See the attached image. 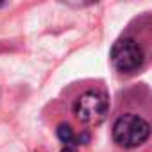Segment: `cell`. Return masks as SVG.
I'll return each instance as SVG.
<instances>
[{
    "mask_svg": "<svg viewBox=\"0 0 152 152\" xmlns=\"http://www.w3.org/2000/svg\"><path fill=\"white\" fill-rule=\"evenodd\" d=\"M150 136V125L138 115H122L113 125V140L125 148L145 143Z\"/></svg>",
    "mask_w": 152,
    "mask_h": 152,
    "instance_id": "cell-1",
    "label": "cell"
},
{
    "mask_svg": "<svg viewBox=\"0 0 152 152\" xmlns=\"http://www.w3.org/2000/svg\"><path fill=\"white\" fill-rule=\"evenodd\" d=\"M109 111L107 95L99 90L84 91L73 104V113L86 125H99L106 120Z\"/></svg>",
    "mask_w": 152,
    "mask_h": 152,
    "instance_id": "cell-2",
    "label": "cell"
},
{
    "mask_svg": "<svg viewBox=\"0 0 152 152\" xmlns=\"http://www.w3.org/2000/svg\"><path fill=\"white\" fill-rule=\"evenodd\" d=\"M145 54L140 43L132 38H120L111 48V63L118 72L132 73L143 66Z\"/></svg>",
    "mask_w": 152,
    "mask_h": 152,
    "instance_id": "cell-3",
    "label": "cell"
},
{
    "mask_svg": "<svg viewBox=\"0 0 152 152\" xmlns=\"http://www.w3.org/2000/svg\"><path fill=\"white\" fill-rule=\"evenodd\" d=\"M57 138L61 140V143L66 147V148H77L81 145H86L90 141V134L88 132H83V134H75L73 129L68 125V124H59L57 125Z\"/></svg>",
    "mask_w": 152,
    "mask_h": 152,
    "instance_id": "cell-4",
    "label": "cell"
},
{
    "mask_svg": "<svg viewBox=\"0 0 152 152\" xmlns=\"http://www.w3.org/2000/svg\"><path fill=\"white\" fill-rule=\"evenodd\" d=\"M4 6H6V4H4V2H0V7H4Z\"/></svg>",
    "mask_w": 152,
    "mask_h": 152,
    "instance_id": "cell-5",
    "label": "cell"
}]
</instances>
